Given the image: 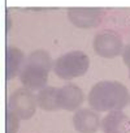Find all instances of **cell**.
I'll return each mask as SVG.
<instances>
[{
	"mask_svg": "<svg viewBox=\"0 0 130 133\" xmlns=\"http://www.w3.org/2000/svg\"><path fill=\"white\" fill-rule=\"evenodd\" d=\"M100 116L94 108H81L73 116V125L78 133H95L100 128Z\"/></svg>",
	"mask_w": 130,
	"mask_h": 133,
	"instance_id": "cell-8",
	"label": "cell"
},
{
	"mask_svg": "<svg viewBox=\"0 0 130 133\" xmlns=\"http://www.w3.org/2000/svg\"><path fill=\"white\" fill-rule=\"evenodd\" d=\"M122 57H124L125 64L127 65V68H129V78H130V44L124 48V51H122Z\"/></svg>",
	"mask_w": 130,
	"mask_h": 133,
	"instance_id": "cell-13",
	"label": "cell"
},
{
	"mask_svg": "<svg viewBox=\"0 0 130 133\" xmlns=\"http://www.w3.org/2000/svg\"><path fill=\"white\" fill-rule=\"evenodd\" d=\"M104 12L100 8H69L68 18L69 21L81 29L96 28L103 20Z\"/></svg>",
	"mask_w": 130,
	"mask_h": 133,
	"instance_id": "cell-6",
	"label": "cell"
},
{
	"mask_svg": "<svg viewBox=\"0 0 130 133\" xmlns=\"http://www.w3.org/2000/svg\"><path fill=\"white\" fill-rule=\"evenodd\" d=\"M51 69H53V61L49 54L44 50L33 51L20 72L21 84L30 90H40L47 86Z\"/></svg>",
	"mask_w": 130,
	"mask_h": 133,
	"instance_id": "cell-2",
	"label": "cell"
},
{
	"mask_svg": "<svg viewBox=\"0 0 130 133\" xmlns=\"http://www.w3.org/2000/svg\"><path fill=\"white\" fill-rule=\"evenodd\" d=\"M20 117L12 111L7 110V133H17L20 129Z\"/></svg>",
	"mask_w": 130,
	"mask_h": 133,
	"instance_id": "cell-12",
	"label": "cell"
},
{
	"mask_svg": "<svg viewBox=\"0 0 130 133\" xmlns=\"http://www.w3.org/2000/svg\"><path fill=\"white\" fill-rule=\"evenodd\" d=\"M83 101H85V94L80 86L74 84H67L59 88L57 103L61 110L76 111L81 107Z\"/></svg>",
	"mask_w": 130,
	"mask_h": 133,
	"instance_id": "cell-7",
	"label": "cell"
},
{
	"mask_svg": "<svg viewBox=\"0 0 130 133\" xmlns=\"http://www.w3.org/2000/svg\"><path fill=\"white\" fill-rule=\"evenodd\" d=\"M103 133H130V117L122 110L109 111L100 123Z\"/></svg>",
	"mask_w": 130,
	"mask_h": 133,
	"instance_id": "cell-9",
	"label": "cell"
},
{
	"mask_svg": "<svg viewBox=\"0 0 130 133\" xmlns=\"http://www.w3.org/2000/svg\"><path fill=\"white\" fill-rule=\"evenodd\" d=\"M57 93H59V88H55V86H46L38 90L37 103L39 108L48 112L60 110L59 103H57Z\"/></svg>",
	"mask_w": 130,
	"mask_h": 133,
	"instance_id": "cell-11",
	"label": "cell"
},
{
	"mask_svg": "<svg viewBox=\"0 0 130 133\" xmlns=\"http://www.w3.org/2000/svg\"><path fill=\"white\" fill-rule=\"evenodd\" d=\"M129 102L130 93L127 88L117 81L98 82L89 93V104L98 112L124 110Z\"/></svg>",
	"mask_w": 130,
	"mask_h": 133,
	"instance_id": "cell-1",
	"label": "cell"
},
{
	"mask_svg": "<svg viewBox=\"0 0 130 133\" xmlns=\"http://www.w3.org/2000/svg\"><path fill=\"white\" fill-rule=\"evenodd\" d=\"M94 50L102 57H105V59L117 57L124 51L122 39L116 33H113L111 30H105L95 37Z\"/></svg>",
	"mask_w": 130,
	"mask_h": 133,
	"instance_id": "cell-5",
	"label": "cell"
},
{
	"mask_svg": "<svg viewBox=\"0 0 130 133\" xmlns=\"http://www.w3.org/2000/svg\"><path fill=\"white\" fill-rule=\"evenodd\" d=\"M90 66L89 56L82 51H72L61 55L53 61V72L61 80L70 81L87 73Z\"/></svg>",
	"mask_w": 130,
	"mask_h": 133,
	"instance_id": "cell-3",
	"label": "cell"
},
{
	"mask_svg": "<svg viewBox=\"0 0 130 133\" xmlns=\"http://www.w3.org/2000/svg\"><path fill=\"white\" fill-rule=\"evenodd\" d=\"M37 106V95L33 93V90L24 86L11 94L7 110L16 114L21 120H29L34 116Z\"/></svg>",
	"mask_w": 130,
	"mask_h": 133,
	"instance_id": "cell-4",
	"label": "cell"
},
{
	"mask_svg": "<svg viewBox=\"0 0 130 133\" xmlns=\"http://www.w3.org/2000/svg\"><path fill=\"white\" fill-rule=\"evenodd\" d=\"M25 64V54L17 47H8L7 48V80L15 78L22 69Z\"/></svg>",
	"mask_w": 130,
	"mask_h": 133,
	"instance_id": "cell-10",
	"label": "cell"
}]
</instances>
